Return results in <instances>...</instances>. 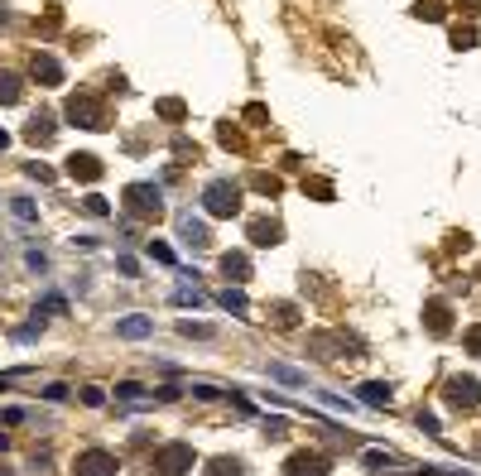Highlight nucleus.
Here are the masks:
<instances>
[{"label": "nucleus", "mask_w": 481, "mask_h": 476, "mask_svg": "<svg viewBox=\"0 0 481 476\" xmlns=\"http://www.w3.org/2000/svg\"><path fill=\"white\" fill-rule=\"evenodd\" d=\"M44 399H53V404H58V399H68V385H48V390H44Z\"/></svg>", "instance_id": "nucleus-46"}, {"label": "nucleus", "mask_w": 481, "mask_h": 476, "mask_svg": "<svg viewBox=\"0 0 481 476\" xmlns=\"http://www.w3.org/2000/svg\"><path fill=\"white\" fill-rule=\"evenodd\" d=\"M255 188H260V192H280V178H270V174H255Z\"/></svg>", "instance_id": "nucleus-44"}, {"label": "nucleus", "mask_w": 481, "mask_h": 476, "mask_svg": "<svg viewBox=\"0 0 481 476\" xmlns=\"http://www.w3.org/2000/svg\"><path fill=\"white\" fill-rule=\"evenodd\" d=\"M179 236H183L188 246H197V250H207V246H212V231H207V221H197L192 212H179Z\"/></svg>", "instance_id": "nucleus-11"}, {"label": "nucleus", "mask_w": 481, "mask_h": 476, "mask_svg": "<svg viewBox=\"0 0 481 476\" xmlns=\"http://www.w3.org/2000/svg\"><path fill=\"white\" fill-rule=\"evenodd\" d=\"M197 467V452H192V443H164L159 452H154V476H183Z\"/></svg>", "instance_id": "nucleus-3"}, {"label": "nucleus", "mask_w": 481, "mask_h": 476, "mask_svg": "<svg viewBox=\"0 0 481 476\" xmlns=\"http://www.w3.org/2000/svg\"><path fill=\"white\" fill-rule=\"evenodd\" d=\"M202 207H207V217H236V212H241V183L212 178V183L202 188Z\"/></svg>", "instance_id": "nucleus-1"}, {"label": "nucleus", "mask_w": 481, "mask_h": 476, "mask_svg": "<svg viewBox=\"0 0 481 476\" xmlns=\"http://www.w3.org/2000/svg\"><path fill=\"white\" fill-rule=\"evenodd\" d=\"M68 174L82 178V183H96L101 178V159L96 154H68Z\"/></svg>", "instance_id": "nucleus-14"}, {"label": "nucleus", "mask_w": 481, "mask_h": 476, "mask_svg": "<svg viewBox=\"0 0 481 476\" xmlns=\"http://www.w3.org/2000/svg\"><path fill=\"white\" fill-rule=\"evenodd\" d=\"M414 423H419L428 438H443V428H438V414H433V409H419V414H414Z\"/></svg>", "instance_id": "nucleus-23"}, {"label": "nucleus", "mask_w": 481, "mask_h": 476, "mask_svg": "<svg viewBox=\"0 0 481 476\" xmlns=\"http://www.w3.org/2000/svg\"><path fill=\"white\" fill-rule=\"evenodd\" d=\"M443 394H448V409H457V414H477L481 409V385L472 376H448Z\"/></svg>", "instance_id": "nucleus-4"}, {"label": "nucleus", "mask_w": 481, "mask_h": 476, "mask_svg": "<svg viewBox=\"0 0 481 476\" xmlns=\"http://www.w3.org/2000/svg\"><path fill=\"white\" fill-rule=\"evenodd\" d=\"M24 96V87H19V77L15 73H0V106H15Z\"/></svg>", "instance_id": "nucleus-19"}, {"label": "nucleus", "mask_w": 481, "mask_h": 476, "mask_svg": "<svg viewBox=\"0 0 481 476\" xmlns=\"http://www.w3.org/2000/svg\"><path fill=\"white\" fill-rule=\"evenodd\" d=\"M24 265H29L34 275H44V270H48V255H39V250H29V255H24Z\"/></svg>", "instance_id": "nucleus-40"}, {"label": "nucleus", "mask_w": 481, "mask_h": 476, "mask_svg": "<svg viewBox=\"0 0 481 476\" xmlns=\"http://www.w3.org/2000/svg\"><path fill=\"white\" fill-rule=\"evenodd\" d=\"M125 207L135 217H159L164 212V188L159 183H130L125 188Z\"/></svg>", "instance_id": "nucleus-5"}, {"label": "nucleus", "mask_w": 481, "mask_h": 476, "mask_svg": "<svg viewBox=\"0 0 481 476\" xmlns=\"http://www.w3.org/2000/svg\"><path fill=\"white\" fill-rule=\"evenodd\" d=\"M424 327H428L433 337H448V332H453V308H448L443 298H433V303L424 308Z\"/></svg>", "instance_id": "nucleus-9"}, {"label": "nucleus", "mask_w": 481, "mask_h": 476, "mask_svg": "<svg viewBox=\"0 0 481 476\" xmlns=\"http://www.w3.org/2000/svg\"><path fill=\"white\" fill-rule=\"evenodd\" d=\"M82 212H87V217H111V207H106L101 192H87V197H82Z\"/></svg>", "instance_id": "nucleus-24"}, {"label": "nucleus", "mask_w": 481, "mask_h": 476, "mask_svg": "<svg viewBox=\"0 0 481 476\" xmlns=\"http://www.w3.org/2000/svg\"><path fill=\"white\" fill-rule=\"evenodd\" d=\"M270 376L284 385H303V371H293V366H270Z\"/></svg>", "instance_id": "nucleus-30"}, {"label": "nucleus", "mask_w": 481, "mask_h": 476, "mask_svg": "<svg viewBox=\"0 0 481 476\" xmlns=\"http://www.w3.org/2000/svg\"><path fill=\"white\" fill-rule=\"evenodd\" d=\"M318 399H323L327 409H352V404H347V394H332V390H318Z\"/></svg>", "instance_id": "nucleus-36"}, {"label": "nucleus", "mask_w": 481, "mask_h": 476, "mask_svg": "<svg viewBox=\"0 0 481 476\" xmlns=\"http://www.w3.org/2000/svg\"><path fill=\"white\" fill-rule=\"evenodd\" d=\"M221 275H226L231 284H246V280H251V255H246V250H226V255H221Z\"/></svg>", "instance_id": "nucleus-13"}, {"label": "nucleus", "mask_w": 481, "mask_h": 476, "mask_svg": "<svg viewBox=\"0 0 481 476\" xmlns=\"http://www.w3.org/2000/svg\"><path fill=\"white\" fill-rule=\"evenodd\" d=\"M116 337H125V342H145V337H154V318H140V313L116 318Z\"/></svg>", "instance_id": "nucleus-10"}, {"label": "nucleus", "mask_w": 481, "mask_h": 476, "mask_svg": "<svg viewBox=\"0 0 481 476\" xmlns=\"http://www.w3.org/2000/svg\"><path fill=\"white\" fill-rule=\"evenodd\" d=\"M53 130H58V125H53V116H48V111H39V116L24 125V140H34V145H48V140H53Z\"/></svg>", "instance_id": "nucleus-16"}, {"label": "nucleus", "mask_w": 481, "mask_h": 476, "mask_svg": "<svg viewBox=\"0 0 481 476\" xmlns=\"http://www.w3.org/2000/svg\"><path fill=\"white\" fill-rule=\"evenodd\" d=\"M361 462H366V467H399V457H394V452H381V448H366Z\"/></svg>", "instance_id": "nucleus-21"}, {"label": "nucleus", "mask_w": 481, "mask_h": 476, "mask_svg": "<svg viewBox=\"0 0 481 476\" xmlns=\"http://www.w3.org/2000/svg\"><path fill=\"white\" fill-rule=\"evenodd\" d=\"M154 116H164V120H183L188 106H183L179 96H164V101H154Z\"/></svg>", "instance_id": "nucleus-20"}, {"label": "nucleus", "mask_w": 481, "mask_h": 476, "mask_svg": "<svg viewBox=\"0 0 481 476\" xmlns=\"http://www.w3.org/2000/svg\"><path fill=\"white\" fill-rule=\"evenodd\" d=\"M217 303H221L226 313H241V318L251 313V298H246L241 289H221V293H217Z\"/></svg>", "instance_id": "nucleus-17"}, {"label": "nucleus", "mask_w": 481, "mask_h": 476, "mask_svg": "<svg viewBox=\"0 0 481 476\" xmlns=\"http://www.w3.org/2000/svg\"><path fill=\"white\" fill-rule=\"evenodd\" d=\"M116 265H120V275H130V280H135V275H140V260H135V255H120V260H116Z\"/></svg>", "instance_id": "nucleus-42"}, {"label": "nucleus", "mask_w": 481, "mask_h": 476, "mask_svg": "<svg viewBox=\"0 0 481 476\" xmlns=\"http://www.w3.org/2000/svg\"><path fill=\"white\" fill-rule=\"evenodd\" d=\"M5 145H10V135H5V130H0V149H5Z\"/></svg>", "instance_id": "nucleus-48"}, {"label": "nucleus", "mask_w": 481, "mask_h": 476, "mask_svg": "<svg viewBox=\"0 0 481 476\" xmlns=\"http://www.w3.org/2000/svg\"><path fill=\"white\" fill-rule=\"evenodd\" d=\"M78 476H116V457L106 452V448H87V452H78Z\"/></svg>", "instance_id": "nucleus-6"}, {"label": "nucleus", "mask_w": 481, "mask_h": 476, "mask_svg": "<svg viewBox=\"0 0 481 476\" xmlns=\"http://www.w3.org/2000/svg\"><path fill=\"white\" fill-rule=\"evenodd\" d=\"M207 476H246V462H241V457H212V462H207Z\"/></svg>", "instance_id": "nucleus-18"}, {"label": "nucleus", "mask_w": 481, "mask_h": 476, "mask_svg": "<svg viewBox=\"0 0 481 476\" xmlns=\"http://www.w3.org/2000/svg\"><path fill=\"white\" fill-rule=\"evenodd\" d=\"M303 192H313V197H323V202H332V183H323V178H308Z\"/></svg>", "instance_id": "nucleus-32"}, {"label": "nucleus", "mask_w": 481, "mask_h": 476, "mask_svg": "<svg viewBox=\"0 0 481 476\" xmlns=\"http://www.w3.org/2000/svg\"><path fill=\"white\" fill-rule=\"evenodd\" d=\"M453 48H477V29H453Z\"/></svg>", "instance_id": "nucleus-33"}, {"label": "nucleus", "mask_w": 481, "mask_h": 476, "mask_svg": "<svg viewBox=\"0 0 481 476\" xmlns=\"http://www.w3.org/2000/svg\"><path fill=\"white\" fill-rule=\"evenodd\" d=\"M24 174H29V178H39V183H53V169H44V164H29Z\"/></svg>", "instance_id": "nucleus-41"}, {"label": "nucleus", "mask_w": 481, "mask_h": 476, "mask_svg": "<svg viewBox=\"0 0 481 476\" xmlns=\"http://www.w3.org/2000/svg\"><path fill=\"white\" fill-rule=\"evenodd\" d=\"M179 332H183V337H202V342L212 337V327H202V322H179Z\"/></svg>", "instance_id": "nucleus-37"}, {"label": "nucleus", "mask_w": 481, "mask_h": 476, "mask_svg": "<svg viewBox=\"0 0 481 476\" xmlns=\"http://www.w3.org/2000/svg\"><path fill=\"white\" fill-rule=\"evenodd\" d=\"M414 15H419V19H443V5H438V0H419Z\"/></svg>", "instance_id": "nucleus-34"}, {"label": "nucleus", "mask_w": 481, "mask_h": 476, "mask_svg": "<svg viewBox=\"0 0 481 476\" xmlns=\"http://www.w3.org/2000/svg\"><path fill=\"white\" fill-rule=\"evenodd\" d=\"M246 236H251L255 246H280V241H284V226L270 221V217H255V221L246 226Z\"/></svg>", "instance_id": "nucleus-12"}, {"label": "nucleus", "mask_w": 481, "mask_h": 476, "mask_svg": "<svg viewBox=\"0 0 481 476\" xmlns=\"http://www.w3.org/2000/svg\"><path fill=\"white\" fill-rule=\"evenodd\" d=\"M29 73H34V82H44V87H58L63 82V63L53 58V53H34V63H29Z\"/></svg>", "instance_id": "nucleus-8"}, {"label": "nucleus", "mask_w": 481, "mask_h": 476, "mask_svg": "<svg viewBox=\"0 0 481 476\" xmlns=\"http://www.w3.org/2000/svg\"><path fill=\"white\" fill-rule=\"evenodd\" d=\"M34 337H39V322H24V327L15 332V342H34Z\"/></svg>", "instance_id": "nucleus-45"}, {"label": "nucleus", "mask_w": 481, "mask_h": 476, "mask_svg": "<svg viewBox=\"0 0 481 476\" xmlns=\"http://www.w3.org/2000/svg\"><path fill=\"white\" fill-rule=\"evenodd\" d=\"M457 5H467V15H477L481 10V0H457Z\"/></svg>", "instance_id": "nucleus-47"}, {"label": "nucleus", "mask_w": 481, "mask_h": 476, "mask_svg": "<svg viewBox=\"0 0 481 476\" xmlns=\"http://www.w3.org/2000/svg\"><path fill=\"white\" fill-rule=\"evenodd\" d=\"M149 260H159V265H179V260H174V250H169L164 241H149Z\"/></svg>", "instance_id": "nucleus-29"}, {"label": "nucleus", "mask_w": 481, "mask_h": 476, "mask_svg": "<svg viewBox=\"0 0 481 476\" xmlns=\"http://www.w3.org/2000/svg\"><path fill=\"white\" fill-rule=\"evenodd\" d=\"M174 303H183V308H188V303H192V308H202V303H207V298H202V293H197V289L179 284V289H174Z\"/></svg>", "instance_id": "nucleus-27"}, {"label": "nucleus", "mask_w": 481, "mask_h": 476, "mask_svg": "<svg viewBox=\"0 0 481 476\" xmlns=\"http://www.w3.org/2000/svg\"><path fill=\"white\" fill-rule=\"evenodd\" d=\"M140 394H145V390H140L135 381H120V385H116V399H140Z\"/></svg>", "instance_id": "nucleus-38"}, {"label": "nucleus", "mask_w": 481, "mask_h": 476, "mask_svg": "<svg viewBox=\"0 0 481 476\" xmlns=\"http://www.w3.org/2000/svg\"><path fill=\"white\" fill-rule=\"evenodd\" d=\"M462 342H467V351H472V356H481V322L467 332V337H462Z\"/></svg>", "instance_id": "nucleus-43"}, {"label": "nucleus", "mask_w": 481, "mask_h": 476, "mask_svg": "<svg viewBox=\"0 0 481 476\" xmlns=\"http://www.w3.org/2000/svg\"><path fill=\"white\" fill-rule=\"evenodd\" d=\"M289 433V419H265V438H284Z\"/></svg>", "instance_id": "nucleus-39"}, {"label": "nucleus", "mask_w": 481, "mask_h": 476, "mask_svg": "<svg viewBox=\"0 0 481 476\" xmlns=\"http://www.w3.org/2000/svg\"><path fill=\"white\" fill-rule=\"evenodd\" d=\"M63 116H68L73 125H82V130H106V106H101L92 92H73L63 101Z\"/></svg>", "instance_id": "nucleus-2"}, {"label": "nucleus", "mask_w": 481, "mask_h": 476, "mask_svg": "<svg viewBox=\"0 0 481 476\" xmlns=\"http://www.w3.org/2000/svg\"><path fill=\"white\" fill-rule=\"evenodd\" d=\"M217 140H221L226 149H246V135H241L236 125H221V130H217Z\"/></svg>", "instance_id": "nucleus-26"}, {"label": "nucleus", "mask_w": 481, "mask_h": 476, "mask_svg": "<svg viewBox=\"0 0 481 476\" xmlns=\"http://www.w3.org/2000/svg\"><path fill=\"white\" fill-rule=\"evenodd\" d=\"M270 313H275V327H293V322H298V308H293V303H275Z\"/></svg>", "instance_id": "nucleus-25"}, {"label": "nucleus", "mask_w": 481, "mask_h": 476, "mask_svg": "<svg viewBox=\"0 0 481 476\" xmlns=\"http://www.w3.org/2000/svg\"><path fill=\"white\" fill-rule=\"evenodd\" d=\"M284 476H327V457L303 448V452H293V457L284 462Z\"/></svg>", "instance_id": "nucleus-7"}, {"label": "nucleus", "mask_w": 481, "mask_h": 476, "mask_svg": "<svg viewBox=\"0 0 481 476\" xmlns=\"http://www.w3.org/2000/svg\"><path fill=\"white\" fill-rule=\"evenodd\" d=\"M356 394H361V404H366V409H390V399H394L385 381H366V385H356Z\"/></svg>", "instance_id": "nucleus-15"}, {"label": "nucleus", "mask_w": 481, "mask_h": 476, "mask_svg": "<svg viewBox=\"0 0 481 476\" xmlns=\"http://www.w3.org/2000/svg\"><path fill=\"white\" fill-rule=\"evenodd\" d=\"M82 404H87V409H101V404H106V390H101V385H82Z\"/></svg>", "instance_id": "nucleus-28"}, {"label": "nucleus", "mask_w": 481, "mask_h": 476, "mask_svg": "<svg viewBox=\"0 0 481 476\" xmlns=\"http://www.w3.org/2000/svg\"><path fill=\"white\" fill-rule=\"evenodd\" d=\"M192 399H221L226 390H217V385H202V381H192V390H188Z\"/></svg>", "instance_id": "nucleus-31"}, {"label": "nucleus", "mask_w": 481, "mask_h": 476, "mask_svg": "<svg viewBox=\"0 0 481 476\" xmlns=\"http://www.w3.org/2000/svg\"><path fill=\"white\" fill-rule=\"evenodd\" d=\"M10 212H15L19 221H39V207H34L29 197H10Z\"/></svg>", "instance_id": "nucleus-22"}, {"label": "nucleus", "mask_w": 481, "mask_h": 476, "mask_svg": "<svg viewBox=\"0 0 481 476\" xmlns=\"http://www.w3.org/2000/svg\"><path fill=\"white\" fill-rule=\"evenodd\" d=\"M39 313H68V303H63L58 293H44V303H39Z\"/></svg>", "instance_id": "nucleus-35"}]
</instances>
